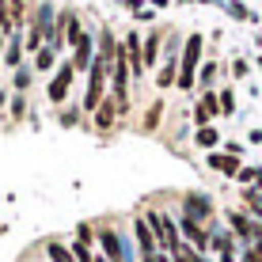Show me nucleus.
I'll return each mask as SVG.
<instances>
[{"label":"nucleus","mask_w":262,"mask_h":262,"mask_svg":"<svg viewBox=\"0 0 262 262\" xmlns=\"http://www.w3.org/2000/svg\"><path fill=\"white\" fill-rule=\"evenodd\" d=\"M198 65H202V34H190L183 46V61H179V88L190 92L198 80Z\"/></svg>","instance_id":"f257e3e1"},{"label":"nucleus","mask_w":262,"mask_h":262,"mask_svg":"<svg viewBox=\"0 0 262 262\" xmlns=\"http://www.w3.org/2000/svg\"><path fill=\"white\" fill-rule=\"evenodd\" d=\"M106 72H111V61H103V57L95 53L92 69H88V95H84V111H88V114H95V111H99V103H103Z\"/></svg>","instance_id":"f03ea898"},{"label":"nucleus","mask_w":262,"mask_h":262,"mask_svg":"<svg viewBox=\"0 0 262 262\" xmlns=\"http://www.w3.org/2000/svg\"><path fill=\"white\" fill-rule=\"evenodd\" d=\"M148 228L156 232V239L164 243L167 255H175V251H179V232H175V224H171L167 213H148Z\"/></svg>","instance_id":"7ed1b4c3"},{"label":"nucleus","mask_w":262,"mask_h":262,"mask_svg":"<svg viewBox=\"0 0 262 262\" xmlns=\"http://www.w3.org/2000/svg\"><path fill=\"white\" fill-rule=\"evenodd\" d=\"M228 224H232V232H236L243 243H255V239L262 236V224H255L247 213H239V209H232V213H228Z\"/></svg>","instance_id":"20e7f679"},{"label":"nucleus","mask_w":262,"mask_h":262,"mask_svg":"<svg viewBox=\"0 0 262 262\" xmlns=\"http://www.w3.org/2000/svg\"><path fill=\"white\" fill-rule=\"evenodd\" d=\"M72 61H65L57 72H53V80H50V99L53 103H65V95H69V88H72Z\"/></svg>","instance_id":"39448f33"},{"label":"nucleus","mask_w":262,"mask_h":262,"mask_svg":"<svg viewBox=\"0 0 262 262\" xmlns=\"http://www.w3.org/2000/svg\"><path fill=\"white\" fill-rule=\"evenodd\" d=\"M216 114H221V99H216L213 92H202V99H198V106H194V122H198V129H202V125H209Z\"/></svg>","instance_id":"423d86ee"},{"label":"nucleus","mask_w":262,"mask_h":262,"mask_svg":"<svg viewBox=\"0 0 262 262\" xmlns=\"http://www.w3.org/2000/svg\"><path fill=\"white\" fill-rule=\"evenodd\" d=\"M122 46H125V61H129V72H133V76H144V57H141V46H144V42H141V34H137V31H129Z\"/></svg>","instance_id":"0eeeda50"},{"label":"nucleus","mask_w":262,"mask_h":262,"mask_svg":"<svg viewBox=\"0 0 262 262\" xmlns=\"http://www.w3.org/2000/svg\"><path fill=\"white\" fill-rule=\"evenodd\" d=\"M72 50H76V53H72V69H76V72H88V69H92V61H95V42H92V34H84Z\"/></svg>","instance_id":"6e6552de"},{"label":"nucleus","mask_w":262,"mask_h":262,"mask_svg":"<svg viewBox=\"0 0 262 262\" xmlns=\"http://www.w3.org/2000/svg\"><path fill=\"white\" fill-rule=\"evenodd\" d=\"M118 114H122V106H118V99H103V103H99V111L92 114V122H95V129H111V125H114V118H118Z\"/></svg>","instance_id":"1a4fd4ad"},{"label":"nucleus","mask_w":262,"mask_h":262,"mask_svg":"<svg viewBox=\"0 0 262 262\" xmlns=\"http://www.w3.org/2000/svg\"><path fill=\"white\" fill-rule=\"evenodd\" d=\"M183 216H194V221H205V216H213V202H209L205 194H186Z\"/></svg>","instance_id":"9d476101"},{"label":"nucleus","mask_w":262,"mask_h":262,"mask_svg":"<svg viewBox=\"0 0 262 262\" xmlns=\"http://www.w3.org/2000/svg\"><path fill=\"white\" fill-rule=\"evenodd\" d=\"M183 232H186V239H190L194 243V251H205V247H209V232H205L202 228V221H194V216H183Z\"/></svg>","instance_id":"9b49d317"},{"label":"nucleus","mask_w":262,"mask_h":262,"mask_svg":"<svg viewBox=\"0 0 262 262\" xmlns=\"http://www.w3.org/2000/svg\"><path fill=\"white\" fill-rule=\"evenodd\" d=\"M209 167L213 171H221V175H228V179H236L239 175V156H228V152H209Z\"/></svg>","instance_id":"f8f14e48"},{"label":"nucleus","mask_w":262,"mask_h":262,"mask_svg":"<svg viewBox=\"0 0 262 262\" xmlns=\"http://www.w3.org/2000/svg\"><path fill=\"white\" fill-rule=\"evenodd\" d=\"M99 243H103V251H106V258H111V262H122V239H118V232H114V228L99 232Z\"/></svg>","instance_id":"ddd939ff"},{"label":"nucleus","mask_w":262,"mask_h":262,"mask_svg":"<svg viewBox=\"0 0 262 262\" xmlns=\"http://www.w3.org/2000/svg\"><path fill=\"white\" fill-rule=\"evenodd\" d=\"M133 232H137V239H141V251H144V262H148L152 255H156V232H152L144 221H137V224H133Z\"/></svg>","instance_id":"4468645a"},{"label":"nucleus","mask_w":262,"mask_h":262,"mask_svg":"<svg viewBox=\"0 0 262 262\" xmlns=\"http://www.w3.org/2000/svg\"><path fill=\"white\" fill-rule=\"evenodd\" d=\"M57 42H46V46H42L38 53H34V69H38V72H50L53 69V61H57Z\"/></svg>","instance_id":"2eb2a0df"},{"label":"nucleus","mask_w":262,"mask_h":262,"mask_svg":"<svg viewBox=\"0 0 262 262\" xmlns=\"http://www.w3.org/2000/svg\"><path fill=\"white\" fill-rule=\"evenodd\" d=\"M141 57H144V72L156 65V57H160V34H148V42L141 46Z\"/></svg>","instance_id":"dca6fc26"},{"label":"nucleus","mask_w":262,"mask_h":262,"mask_svg":"<svg viewBox=\"0 0 262 262\" xmlns=\"http://www.w3.org/2000/svg\"><path fill=\"white\" fill-rule=\"evenodd\" d=\"M46 255H50V262H76L72 258V247H65V243H57V239L46 243Z\"/></svg>","instance_id":"f3484780"},{"label":"nucleus","mask_w":262,"mask_h":262,"mask_svg":"<svg viewBox=\"0 0 262 262\" xmlns=\"http://www.w3.org/2000/svg\"><path fill=\"white\" fill-rule=\"evenodd\" d=\"M4 65H12V69L23 65V42H19V38H12V42L4 46Z\"/></svg>","instance_id":"a211bd4d"},{"label":"nucleus","mask_w":262,"mask_h":262,"mask_svg":"<svg viewBox=\"0 0 262 262\" xmlns=\"http://www.w3.org/2000/svg\"><path fill=\"white\" fill-rule=\"evenodd\" d=\"M213 247L221 251V262H232V258H236V251H232V236H228V232H216V236H213Z\"/></svg>","instance_id":"6ab92c4d"},{"label":"nucleus","mask_w":262,"mask_h":262,"mask_svg":"<svg viewBox=\"0 0 262 262\" xmlns=\"http://www.w3.org/2000/svg\"><path fill=\"white\" fill-rule=\"evenodd\" d=\"M216 141H221V133H216L213 125H202V129L194 133V144H198V148H213Z\"/></svg>","instance_id":"aec40b11"},{"label":"nucleus","mask_w":262,"mask_h":262,"mask_svg":"<svg viewBox=\"0 0 262 262\" xmlns=\"http://www.w3.org/2000/svg\"><path fill=\"white\" fill-rule=\"evenodd\" d=\"M156 84H160V88H171V84H179V80H175V57H167V61H164V69H160Z\"/></svg>","instance_id":"412c9836"},{"label":"nucleus","mask_w":262,"mask_h":262,"mask_svg":"<svg viewBox=\"0 0 262 262\" xmlns=\"http://www.w3.org/2000/svg\"><path fill=\"white\" fill-rule=\"evenodd\" d=\"M160 114H164V103L156 99V103L148 106V114H144V129H156V125H160Z\"/></svg>","instance_id":"4be33fe9"},{"label":"nucleus","mask_w":262,"mask_h":262,"mask_svg":"<svg viewBox=\"0 0 262 262\" xmlns=\"http://www.w3.org/2000/svg\"><path fill=\"white\" fill-rule=\"evenodd\" d=\"M243 202L255 216H262V190H243Z\"/></svg>","instance_id":"5701e85b"},{"label":"nucleus","mask_w":262,"mask_h":262,"mask_svg":"<svg viewBox=\"0 0 262 262\" xmlns=\"http://www.w3.org/2000/svg\"><path fill=\"white\" fill-rule=\"evenodd\" d=\"M198 80H202V84H205V92H209V84L216 80V61H205V65L198 69Z\"/></svg>","instance_id":"b1692460"},{"label":"nucleus","mask_w":262,"mask_h":262,"mask_svg":"<svg viewBox=\"0 0 262 262\" xmlns=\"http://www.w3.org/2000/svg\"><path fill=\"white\" fill-rule=\"evenodd\" d=\"M216 99H221V114H236V95H232L228 88H224V92L216 95Z\"/></svg>","instance_id":"393cba45"},{"label":"nucleus","mask_w":262,"mask_h":262,"mask_svg":"<svg viewBox=\"0 0 262 262\" xmlns=\"http://www.w3.org/2000/svg\"><path fill=\"white\" fill-rule=\"evenodd\" d=\"M12 84L19 88V92H23V88H31V72H27V69L19 65V69H15V80H12Z\"/></svg>","instance_id":"a878e982"},{"label":"nucleus","mask_w":262,"mask_h":262,"mask_svg":"<svg viewBox=\"0 0 262 262\" xmlns=\"http://www.w3.org/2000/svg\"><path fill=\"white\" fill-rule=\"evenodd\" d=\"M0 31H15V27H12V15H8V0H0Z\"/></svg>","instance_id":"bb28decb"},{"label":"nucleus","mask_w":262,"mask_h":262,"mask_svg":"<svg viewBox=\"0 0 262 262\" xmlns=\"http://www.w3.org/2000/svg\"><path fill=\"white\" fill-rule=\"evenodd\" d=\"M232 76H236V80H243V76H247V61H243V57H236V61H232Z\"/></svg>","instance_id":"cd10ccee"},{"label":"nucleus","mask_w":262,"mask_h":262,"mask_svg":"<svg viewBox=\"0 0 262 262\" xmlns=\"http://www.w3.org/2000/svg\"><path fill=\"white\" fill-rule=\"evenodd\" d=\"M228 12L236 15V19H251V15H247V8H243V4H228Z\"/></svg>","instance_id":"c85d7f7f"},{"label":"nucleus","mask_w":262,"mask_h":262,"mask_svg":"<svg viewBox=\"0 0 262 262\" xmlns=\"http://www.w3.org/2000/svg\"><path fill=\"white\" fill-rule=\"evenodd\" d=\"M23 111H27V103H23V95L12 103V118H23Z\"/></svg>","instance_id":"c756f323"},{"label":"nucleus","mask_w":262,"mask_h":262,"mask_svg":"<svg viewBox=\"0 0 262 262\" xmlns=\"http://www.w3.org/2000/svg\"><path fill=\"white\" fill-rule=\"evenodd\" d=\"M76 232H80V243H88V239H92V224H80Z\"/></svg>","instance_id":"7c9ffc66"},{"label":"nucleus","mask_w":262,"mask_h":262,"mask_svg":"<svg viewBox=\"0 0 262 262\" xmlns=\"http://www.w3.org/2000/svg\"><path fill=\"white\" fill-rule=\"evenodd\" d=\"M76 118H80L76 111H65V114H61V122H65V125H76Z\"/></svg>","instance_id":"2f4dec72"},{"label":"nucleus","mask_w":262,"mask_h":262,"mask_svg":"<svg viewBox=\"0 0 262 262\" xmlns=\"http://www.w3.org/2000/svg\"><path fill=\"white\" fill-rule=\"evenodd\" d=\"M243 262H258V258H255V251H243Z\"/></svg>","instance_id":"473e14b6"},{"label":"nucleus","mask_w":262,"mask_h":262,"mask_svg":"<svg viewBox=\"0 0 262 262\" xmlns=\"http://www.w3.org/2000/svg\"><path fill=\"white\" fill-rule=\"evenodd\" d=\"M0 53H4V31H0Z\"/></svg>","instance_id":"72a5a7b5"},{"label":"nucleus","mask_w":262,"mask_h":262,"mask_svg":"<svg viewBox=\"0 0 262 262\" xmlns=\"http://www.w3.org/2000/svg\"><path fill=\"white\" fill-rule=\"evenodd\" d=\"M0 106H4V92H0Z\"/></svg>","instance_id":"f704fd0d"},{"label":"nucleus","mask_w":262,"mask_h":262,"mask_svg":"<svg viewBox=\"0 0 262 262\" xmlns=\"http://www.w3.org/2000/svg\"><path fill=\"white\" fill-rule=\"evenodd\" d=\"M258 69H262V57H258Z\"/></svg>","instance_id":"c9c22d12"}]
</instances>
